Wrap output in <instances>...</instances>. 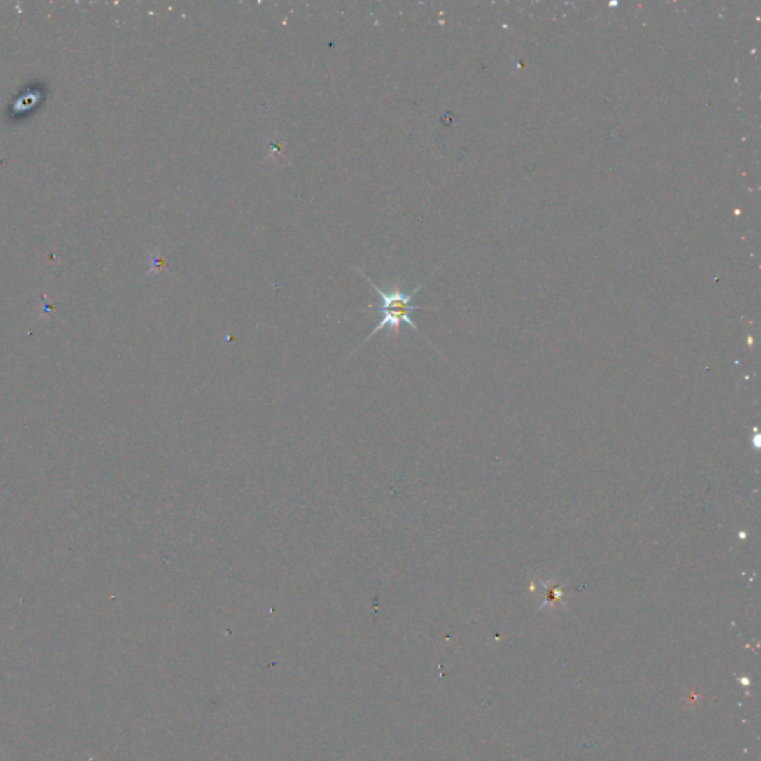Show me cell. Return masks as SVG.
I'll list each match as a JSON object with an SVG mask.
<instances>
[{
  "label": "cell",
  "instance_id": "cell-1",
  "mask_svg": "<svg viewBox=\"0 0 761 761\" xmlns=\"http://www.w3.org/2000/svg\"><path fill=\"white\" fill-rule=\"evenodd\" d=\"M357 271L361 274L363 279H366V281L369 283V286L372 287L373 292H377L379 295V298H381V307L378 308V312L381 314V320L375 326V328L372 329V332L368 335L366 340L357 347V349L360 347H363L368 341L372 340L373 336H375L377 333H379L384 329H390V330L397 332L398 329H400L402 324H407L410 329L418 330L417 324L412 320V312L417 311V309H421V308L415 307L412 304V300H414V296L422 288V284H418L410 293H405L398 288H394V290H391V292H384V290H381L375 283H373L363 271L358 270V268H357ZM357 349H356V351H357Z\"/></svg>",
  "mask_w": 761,
  "mask_h": 761
},
{
  "label": "cell",
  "instance_id": "cell-2",
  "mask_svg": "<svg viewBox=\"0 0 761 761\" xmlns=\"http://www.w3.org/2000/svg\"><path fill=\"white\" fill-rule=\"evenodd\" d=\"M543 592H545V607L554 608L564 603V586L557 580H541Z\"/></svg>",
  "mask_w": 761,
  "mask_h": 761
},
{
  "label": "cell",
  "instance_id": "cell-3",
  "mask_svg": "<svg viewBox=\"0 0 761 761\" xmlns=\"http://www.w3.org/2000/svg\"><path fill=\"white\" fill-rule=\"evenodd\" d=\"M24 97H26V100H24V99H18V100L15 102V107H14V109H15V112H22V109H24V111H27V109H32V106L34 104V102H38L39 94H36V95H34L33 92H30V94H26Z\"/></svg>",
  "mask_w": 761,
  "mask_h": 761
}]
</instances>
